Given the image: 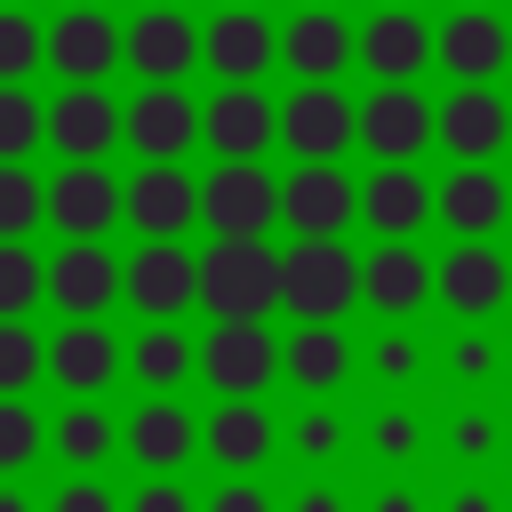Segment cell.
<instances>
[{
    "mask_svg": "<svg viewBox=\"0 0 512 512\" xmlns=\"http://www.w3.org/2000/svg\"><path fill=\"white\" fill-rule=\"evenodd\" d=\"M200 304L216 320L280 312V248H264V240H208L200 248Z\"/></svg>",
    "mask_w": 512,
    "mask_h": 512,
    "instance_id": "cell-1",
    "label": "cell"
},
{
    "mask_svg": "<svg viewBox=\"0 0 512 512\" xmlns=\"http://www.w3.org/2000/svg\"><path fill=\"white\" fill-rule=\"evenodd\" d=\"M352 304H360V256L344 240H288L280 248V312L344 320Z\"/></svg>",
    "mask_w": 512,
    "mask_h": 512,
    "instance_id": "cell-2",
    "label": "cell"
},
{
    "mask_svg": "<svg viewBox=\"0 0 512 512\" xmlns=\"http://www.w3.org/2000/svg\"><path fill=\"white\" fill-rule=\"evenodd\" d=\"M200 224L216 240H264L280 224V176L264 160H216L200 176Z\"/></svg>",
    "mask_w": 512,
    "mask_h": 512,
    "instance_id": "cell-3",
    "label": "cell"
},
{
    "mask_svg": "<svg viewBox=\"0 0 512 512\" xmlns=\"http://www.w3.org/2000/svg\"><path fill=\"white\" fill-rule=\"evenodd\" d=\"M272 376H280V336L264 320H216L200 336V384H216V400H264Z\"/></svg>",
    "mask_w": 512,
    "mask_h": 512,
    "instance_id": "cell-4",
    "label": "cell"
},
{
    "mask_svg": "<svg viewBox=\"0 0 512 512\" xmlns=\"http://www.w3.org/2000/svg\"><path fill=\"white\" fill-rule=\"evenodd\" d=\"M120 144H128L136 160H184V152L200 144V104H192V88L144 80V88L120 104Z\"/></svg>",
    "mask_w": 512,
    "mask_h": 512,
    "instance_id": "cell-5",
    "label": "cell"
},
{
    "mask_svg": "<svg viewBox=\"0 0 512 512\" xmlns=\"http://www.w3.org/2000/svg\"><path fill=\"white\" fill-rule=\"evenodd\" d=\"M432 144H448V160H496L512 144V104L496 80H456L432 104Z\"/></svg>",
    "mask_w": 512,
    "mask_h": 512,
    "instance_id": "cell-6",
    "label": "cell"
},
{
    "mask_svg": "<svg viewBox=\"0 0 512 512\" xmlns=\"http://www.w3.org/2000/svg\"><path fill=\"white\" fill-rule=\"evenodd\" d=\"M360 216V184L336 160H296L280 176V224L296 240H344V224Z\"/></svg>",
    "mask_w": 512,
    "mask_h": 512,
    "instance_id": "cell-7",
    "label": "cell"
},
{
    "mask_svg": "<svg viewBox=\"0 0 512 512\" xmlns=\"http://www.w3.org/2000/svg\"><path fill=\"white\" fill-rule=\"evenodd\" d=\"M280 144L296 160H336L344 144H360V104L336 80H296L280 104Z\"/></svg>",
    "mask_w": 512,
    "mask_h": 512,
    "instance_id": "cell-8",
    "label": "cell"
},
{
    "mask_svg": "<svg viewBox=\"0 0 512 512\" xmlns=\"http://www.w3.org/2000/svg\"><path fill=\"white\" fill-rule=\"evenodd\" d=\"M192 216H200V176L184 160H144L136 176H120V224H136L144 240H184Z\"/></svg>",
    "mask_w": 512,
    "mask_h": 512,
    "instance_id": "cell-9",
    "label": "cell"
},
{
    "mask_svg": "<svg viewBox=\"0 0 512 512\" xmlns=\"http://www.w3.org/2000/svg\"><path fill=\"white\" fill-rule=\"evenodd\" d=\"M120 296L144 320H176L200 304V256L184 240H144L136 256H120Z\"/></svg>",
    "mask_w": 512,
    "mask_h": 512,
    "instance_id": "cell-10",
    "label": "cell"
},
{
    "mask_svg": "<svg viewBox=\"0 0 512 512\" xmlns=\"http://www.w3.org/2000/svg\"><path fill=\"white\" fill-rule=\"evenodd\" d=\"M120 64L136 72V80H192L200 72V24L184 16V8H136L128 24H120Z\"/></svg>",
    "mask_w": 512,
    "mask_h": 512,
    "instance_id": "cell-11",
    "label": "cell"
},
{
    "mask_svg": "<svg viewBox=\"0 0 512 512\" xmlns=\"http://www.w3.org/2000/svg\"><path fill=\"white\" fill-rule=\"evenodd\" d=\"M200 144H216V160H264V144H280V104L256 80H216L200 104Z\"/></svg>",
    "mask_w": 512,
    "mask_h": 512,
    "instance_id": "cell-12",
    "label": "cell"
},
{
    "mask_svg": "<svg viewBox=\"0 0 512 512\" xmlns=\"http://www.w3.org/2000/svg\"><path fill=\"white\" fill-rule=\"evenodd\" d=\"M120 376H128V344H120L104 320H64V328L48 336V384H56V392L104 400Z\"/></svg>",
    "mask_w": 512,
    "mask_h": 512,
    "instance_id": "cell-13",
    "label": "cell"
},
{
    "mask_svg": "<svg viewBox=\"0 0 512 512\" xmlns=\"http://www.w3.org/2000/svg\"><path fill=\"white\" fill-rule=\"evenodd\" d=\"M432 296L456 312V320H488L504 296H512V256L496 240H456L448 256H432Z\"/></svg>",
    "mask_w": 512,
    "mask_h": 512,
    "instance_id": "cell-14",
    "label": "cell"
},
{
    "mask_svg": "<svg viewBox=\"0 0 512 512\" xmlns=\"http://www.w3.org/2000/svg\"><path fill=\"white\" fill-rule=\"evenodd\" d=\"M120 456H136L144 472H184L200 456V416L176 400V392H144L128 416H120Z\"/></svg>",
    "mask_w": 512,
    "mask_h": 512,
    "instance_id": "cell-15",
    "label": "cell"
},
{
    "mask_svg": "<svg viewBox=\"0 0 512 512\" xmlns=\"http://www.w3.org/2000/svg\"><path fill=\"white\" fill-rule=\"evenodd\" d=\"M432 64L448 80H496L512 64V24L496 8H448L432 24Z\"/></svg>",
    "mask_w": 512,
    "mask_h": 512,
    "instance_id": "cell-16",
    "label": "cell"
},
{
    "mask_svg": "<svg viewBox=\"0 0 512 512\" xmlns=\"http://www.w3.org/2000/svg\"><path fill=\"white\" fill-rule=\"evenodd\" d=\"M200 64L216 80H264L280 64V24L264 8H216L200 24Z\"/></svg>",
    "mask_w": 512,
    "mask_h": 512,
    "instance_id": "cell-17",
    "label": "cell"
},
{
    "mask_svg": "<svg viewBox=\"0 0 512 512\" xmlns=\"http://www.w3.org/2000/svg\"><path fill=\"white\" fill-rule=\"evenodd\" d=\"M360 144L376 160H416L432 144V96L416 80H376L360 96Z\"/></svg>",
    "mask_w": 512,
    "mask_h": 512,
    "instance_id": "cell-18",
    "label": "cell"
},
{
    "mask_svg": "<svg viewBox=\"0 0 512 512\" xmlns=\"http://www.w3.org/2000/svg\"><path fill=\"white\" fill-rule=\"evenodd\" d=\"M48 224L64 240H104L120 224V176L104 160H64L48 176Z\"/></svg>",
    "mask_w": 512,
    "mask_h": 512,
    "instance_id": "cell-19",
    "label": "cell"
},
{
    "mask_svg": "<svg viewBox=\"0 0 512 512\" xmlns=\"http://www.w3.org/2000/svg\"><path fill=\"white\" fill-rule=\"evenodd\" d=\"M48 304L64 320H104L120 304V256L104 240H64L48 256Z\"/></svg>",
    "mask_w": 512,
    "mask_h": 512,
    "instance_id": "cell-20",
    "label": "cell"
},
{
    "mask_svg": "<svg viewBox=\"0 0 512 512\" xmlns=\"http://www.w3.org/2000/svg\"><path fill=\"white\" fill-rule=\"evenodd\" d=\"M432 216H440L456 240H488V232L512 216V184H504L488 160H456V168L432 184Z\"/></svg>",
    "mask_w": 512,
    "mask_h": 512,
    "instance_id": "cell-21",
    "label": "cell"
},
{
    "mask_svg": "<svg viewBox=\"0 0 512 512\" xmlns=\"http://www.w3.org/2000/svg\"><path fill=\"white\" fill-rule=\"evenodd\" d=\"M360 304L384 312V320L424 312V304H432V256H424L416 240H376V248L360 256Z\"/></svg>",
    "mask_w": 512,
    "mask_h": 512,
    "instance_id": "cell-22",
    "label": "cell"
},
{
    "mask_svg": "<svg viewBox=\"0 0 512 512\" xmlns=\"http://www.w3.org/2000/svg\"><path fill=\"white\" fill-rule=\"evenodd\" d=\"M48 144H56L64 160H112V144H120V96H112L104 80L64 88V96L48 104Z\"/></svg>",
    "mask_w": 512,
    "mask_h": 512,
    "instance_id": "cell-23",
    "label": "cell"
},
{
    "mask_svg": "<svg viewBox=\"0 0 512 512\" xmlns=\"http://www.w3.org/2000/svg\"><path fill=\"white\" fill-rule=\"evenodd\" d=\"M48 72H56L64 88L120 72V24H112L104 8H64V16L48 24Z\"/></svg>",
    "mask_w": 512,
    "mask_h": 512,
    "instance_id": "cell-24",
    "label": "cell"
},
{
    "mask_svg": "<svg viewBox=\"0 0 512 512\" xmlns=\"http://www.w3.org/2000/svg\"><path fill=\"white\" fill-rule=\"evenodd\" d=\"M352 64L376 72V80H416L432 64V24L416 8H376L360 24V40H352Z\"/></svg>",
    "mask_w": 512,
    "mask_h": 512,
    "instance_id": "cell-25",
    "label": "cell"
},
{
    "mask_svg": "<svg viewBox=\"0 0 512 512\" xmlns=\"http://www.w3.org/2000/svg\"><path fill=\"white\" fill-rule=\"evenodd\" d=\"M360 216L376 224V240H416L432 224V176H416V160H376V176L360 184Z\"/></svg>",
    "mask_w": 512,
    "mask_h": 512,
    "instance_id": "cell-26",
    "label": "cell"
},
{
    "mask_svg": "<svg viewBox=\"0 0 512 512\" xmlns=\"http://www.w3.org/2000/svg\"><path fill=\"white\" fill-rule=\"evenodd\" d=\"M352 40H360V24H344L336 8H296L280 24V64L296 80H336L352 64Z\"/></svg>",
    "mask_w": 512,
    "mask_h": 512,
    "instance_id": "cell-27",
    "label": "cell"
},
{
    "mask_svg": "<svg viewBox=\"0 0 512 512\" xmlns=\"http://www.w3.org/2000/svg\"><path fill=\"white\" fill-rule=\"evenodd\" d=\"M272 440H280V424L264 416V400H216L200 416V456H216L224 472H256L272 456Z\"/></svg>",
    "mask_w": 512,
    "mask_h": 512,
    "instance_id": "cell-28",
    "label": "cell"
},
{
    "mask_svg": "<svg viewBox=\"0 0 512 512\" xmlns=\"http://www.w3.org/2000/svg\"><path fill=\"white\" fill-rule=\"evenodd\" d=\"M280 376H288L296 392L328 400V392L352 376V336H344L336 320H296V336L280 344Z\"/></svg>",
    "mask_w": 512,
    "mask_h": 512,
    "instance_id": "cell-29",
    "label": "cell"
},
{
    "mask_svg": "<svg viewBox=\"0 0 512 512\" xmlns=\"http://www.w3.org/2000/svg\"><path fill=\"white\" fill-rule=\"evenodd\" d=\"M192 376H200V344H192L176 320H144V328L128 336V384L176 392V384H192Z\"/></svg>",
    "mask_w": 512,
    "mask_h": 512,
    "instance_id": "cell-30",
    "label": "cell"
},
{
    "mask_svg": "<svg viewBox=\"0 0 512 512\" xmlns=\"http://www.w3.org/2000/svg\"><path fill=\"white\" fill-rule=\"evenodd\" d=\"M48 448H56L72 472H104V456H120V416H104L96 400H72V408L48 424Z\"/></svg>",
    "mask_w": 512,
    "mask_h": 512,
    "instance_id": "cell-31",
    "label": "cell"
},
{
    "mask_svg": "<svg viewBox=\"0 0 512 512\" xmlns=\"http://www.w3.org/2000/svg\"><path fill=\"white\" fill-rule=\"evenodd\" d=\"M32 144H48V104L32 80H0V160H32Z\"/></svg>",
    "mask_w": 512,
    "mask_h": 512,
    "instance_id": "cell-32",
    "label": "cell"
},
{
    "mask_svg": "<svg viewBox=\"0 0 512 512\" xmlns=\"http://www.w3.org/2000/svg\"><path fill=\"white\" fill-rule=\"evenodd\" d=\"M48 216V176H32V160H0V240H24Z\"/></svg>",
    "mask_w": 512,
    "mask_h": 512,
    "instance_id": "cell-33",
    "label": "cell"
},
{
    "mask_svg": "<svg viewBox=\"0 0 512 512\" xmlns=\"http://www.w3.org/2000/svg\"><path fill=\"white\" fill-rule=\"evenodd\" d=\"M32 304H48V256H32L24 240H0V320H24Z\"/></svg>",
    "mask_w": 512,
    "mask_h": 512,
    "instance_id": "cell-34",
    "label": "cell"
},
{
    "mask_svg": "<svg viewBox=\"0 0 512 512\" xmlns=\"http://www.w3.org/2000/svg\"><path fill=\"white\" fill-rule=\"evenodd\" d=\"M32 376H48V336H32V320H0V400H24Z\"/></svg>",
    "mask_w": 512,
    "mask_h": 512,
    "instance_id": "cell-35",
    "label": "cell"
},
{
    "mask_svg": "<svg viewBox=\"0 0 512 512\" xmlns=\"http://www.w3.org/2000/svg\"><path fill=\"white\" fill-rule=\"evenodd\" d=\"M504 360H512V352H504V336H496L488 320H464V328L448 336V376H456V384H488Z\"/></svg>",
    "mask_w": 512,
    "mask_h": 512,
    "instance_id": "cell-36",
    "label": "cell"
},
{
    "mask_svg": "<svg viewBox=\"0 0 512 512\" xmlns=\"http://www.w3.org/2000/svg\"><path fill=\"white\" fill-rule=\"evenodd\" d=\"M48 64V24H32V8H0V80H32Z\"/></svg>",
    "mask_w": 512,
    "mask_h": 512,
    "instance_id": "cell-37",
    "label": "cell"
},
{
    "mask_svg": "<svg viewBox=\"0 0 512 512\" xmlns=\"http://www.w3.org/2000/svg\"><path fill=\"white\" fill-rule=\"evenodd\" d=\"M40 448H48V424L32 416V400H0V480H24Z\"/></svg>",
    "mask_w": 512,
    "mask_h": 512,
    "instance_id": "cell-38",
    "label": "cell"
},
{
    "mask_svg": "<svg viewBox=\"0 0 512 512\" xmlns=\"http://www.w3.org/2000/svg\"><path fill=\"white\" fill-rule=\"evenodd\" d=\"M368 368H376V384H416V376H424V344H416V328H408V320H384L376 344H368Z\"/></svg>",
    "mask_w": 512,
    "mask_h": 512,
    "instance_id": "cell-39",
    "label": "cell"
},
{
    "mask_svg": "<svg viewBox=\"0 0 512 512\" xmlns=\"http://www.w3.org/2000/svg\"><path fill=\"white\" fill-rule=\"evenodd\" d=\"M368 448H376L384 464H408V456L424 448V416H416L408 400H384V408L368 416Z\"/></svg>",
    "mask_w": 512,
    "mask_h": 512,
    "instance_id": "cell-40",
    "label": "cell"
},
{
    "mask_svg": "<svg viewBox=\"0 0 512 512\" xmlns=\"http://www.w3.org/2000/svg\"><path fill=\"white\" fill-rule=\"evenodd\" d=\"M344 440H352V424H344L336 408H304V416L288 424V448H296L304 464H336V456H344Z\"/></svg>",
    "mask_w": 512,
    "mask_h": 512,
    "instance_id": "cell-41",
    "label": "cell"
},
{
    "mask_svg": "<svg viewBox=\"0 0 512 512\" xmlns=\"http://www.w3.org/2000/svg\"><path fill=\"white\" fill-rule=\"evenodd\" d=\"M440 440H448V456H464V464H480V456H496V440H504V416L496 408H456L448 424H440Z\"/></svg>",
    "mask_w": 512,
    "mask_h": 512,
    "instance_id": "cell-42",
    "label": "cell"
},
{
    "mask_svg": "<svg viewBox=\"0 0 512 512\" xmlns=\"http://www.w3.org/2000/svg\"><path fill=\"white\" fill-rule=\"evenodd\" d=\"M40 512H128V496H112V488H104V472H72Z\"/></svg>",
    "mask_w": 512,
    "mask_h": 512,
    "instance_id": "cell-43",
    "label": "cell"
},
{
    "mask_svg": "<svg viewBox=\"0 0 512 512\" xmlns=\"http://www.w3.org/2000/svg\"><path fill=\"white\" fill-rule=\"evenodd\" d=\"M128 512H200V496H192L176 472H144V488L128 496Z\"/></svg>",
    "mask_w": 512,
    "mask_h": 512,
    "instance_id": "cell-44",
    "label": "cell"
},
{
    "mask_svg": "<svg viewBox=\"0 0 512 512\" xmlns=\"http://www.w3.org/2000/svg\"><path fill=\"white\" fill-rule=\"evenodd\" d=\"M200 512H272V496H264V480H256V472H224V480H216V496H208Z\"/></svg>",
    "mask_w": 512,
    "mask_h": 512,
    "instance_id": "cell-45",
    "label": "cell"
},
{
    "mask_svg": "<svg viewBox=\"0 0 512 512\" xmlns=\"http://www.w3.org/2000/svg\"><path fill=\"white\" fill-rule=\"evenodd\" d=\"M288 512H344V488L312 480V488H296V496H288Z\"/></svg>",
    "mask_w": 512,
    "mask_h": 512,
    "instance_id": "cell-46",
    "label": "cell"
},
{
    "mask_svg": "<svg viewBox=\"0 0 512 512\" xmlns=\"http://www.w3.org/2000/svg\"><path fill=\"white\" fill-rule=\"evenodd\" d=\"M368 512H424V496H416L408 480H392V488H376V496H368Z\"/></svg>",
    "mask_w": 512,
    "mask_h": 512,
    "instance_id": "cell-47",
    "label": "cell"
},
{
    "mask_svg": "<svg viewBox=\"0 0 512 512\" xmlns=\"http://www.w3.org/2000/svg\"><path fill=\"white\" fill-rule=\"evenodd\" d=\"M440 512H496V488L464 480V488H448V504H440Z\"/></svg>",
    "mask_w": 512,
    "mask_h": 512,
    "instance_id": "cell-48",
    "label": "cell"
},
{
    "mask_svg": "<svg viewBox=\"0 0 512 512\" xmlns=\"http://www.w3.org/2000/svg\"><path fill=\"white\" fill-rule=\"evenodd\" d=\"M0 512H40V504H32V488H24V480H0Z\"/></svg>",
    "mask_w": 512,
    "mask_h": 512,
    "instance_id": "cell-49",
    "label": "cell"
},
{
    "mask_svg": "<svg viewBox=\"0 0 512 512\" xmlns=\"http://www.w3.org/2000/svg\"><path fill=\"white\" fill-rule=\"evenodd\" d=\"M64 8H104V0H64Z\"/></svg>",
    "mask_w": 512,
    "mask_h": 512,
    "instance_id": "cell-50",
    "label": "cell"
},
{
    "mask_svg": "<svg viewBox=\"0 0 512 512\" xmlns=\"http://www.w3.org/2000/svg\"><path fill=\"white\" fill-rule=\"evenodd\" d=\"M376 8H408V0H376Z\"/></svg>",
    "mask_w": 512,
    "mask_h": 512,
    "instance_id": "cell-51",
    "label": "cell"
},
{
    "mask_svg": "<svg viewBox=\"0 0 512 512\" xmlns=\"http://www.w3.org/2000/svg\"><path fill=\"white\" fill-rule=\"evenodd\" d=\"M144 8H176V0H144Z\"/></svg>",
    "mask_w": 512,
    "mask_h": 512,
    "instance_id": "cell-52",
    "label": "cell"
},
{
    "mask_svg": "<svg viewBox=\"0 0 512 512\" xmlns=\"http://www.w3.org/2000/svg\"><path fill=\"white\" fill-rule=\"evenodd\" d=\"M304 8H336V0H304Z\"/></svg>",
    "mask_w": 512,
    "mask_h": 512,
    "instance_id": "cell-53",
    "label": "cell"
},
{
    "mask_svg": "<svg viewBox=\"0 0 512 512\" xmlns=\"http://www.w3.org/2000/svg\"><path fill=\"white\" fill-rule=\"evenodd\" d=\"M224 8H256V0H224Z\"/></svg>",
    "mask_w": 512,
    "mask_h": 512,
    "instance_id": "cell-54",
    "label": "cell"
},
{
    "mask_svg": "<svg viewBox=\"0 0 512 512\" xmlns=\"http://www.w3.org/2000/svg\"><path fill=\"white\" fill-rule=\"evenodd\" d=\"M456 8H488V0H456Z\"/></svg>",
    "mask_w": 512,
    "mask_h": 512,
    "instance_id": "cell-55",
    "label": "cell"
},
{
    "mask_svg": "<svg viewBox=\"0 0 512 512\" xmlns=\"http://www.w3.org/2000/svg\"><path fill=\"white\" fill-rule=\"evenodd\" d=\"M0 8H24V0H0Z\"/></svg>",
    "mask_w": 512,
    "mask_h": 512,
    "instance_id": "cell-56",
    "label": "cell"
}]
</instances>
